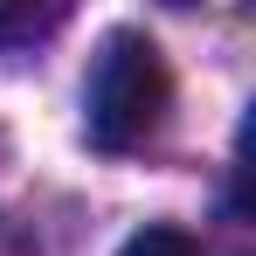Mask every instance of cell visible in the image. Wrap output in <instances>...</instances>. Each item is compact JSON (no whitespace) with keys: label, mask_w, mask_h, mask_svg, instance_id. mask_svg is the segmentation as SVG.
I'll return each instance as SVG.
<instances>
[{"label":"cell","mask_w":256,"mask_h":256,"mask_svg":"<svg viewBox=\"0 0 256 256\" xmlns=\"http://www.w3.org/2000/svg\"><path fill=\"white\" fill-rule=\"evenodd\" d=\"M118 256H201V242L187 236V228H173V222H160V228H138Z\"/></svg>","instance_id":"cell-2"},{"label":"cell","mask_w":256,"mask_h":256,"mask_svg":"<svg viewBox=\"0 0 256 256\" xmlns=\"http://www.w3.org/2000/svg\"><path fill=\"white\" fill-rule=\"evenodd\" d=\"M56 21H62V7H42V14H28V7H21V14H0V42H21V35H48Z\"/></svg>","instance_id":"cell-3"},{"label":"cell","mask_w":256,"mask_h":256,"mask_svg":"<svg viewBox=\"0 0 256 256\" xmlns=\"http://www.w3.org/2000/svg\"><path fill=\"white\" fill-rule=\"evenodd\" d=\"M84 111H90V146L97 152L146 146L152 132L166 125V111H173V70H166V56H160V42L138 35V28L104 35L97 62H90Z\"/></svg>","instance_id":"cell-1"}]
</instances>
